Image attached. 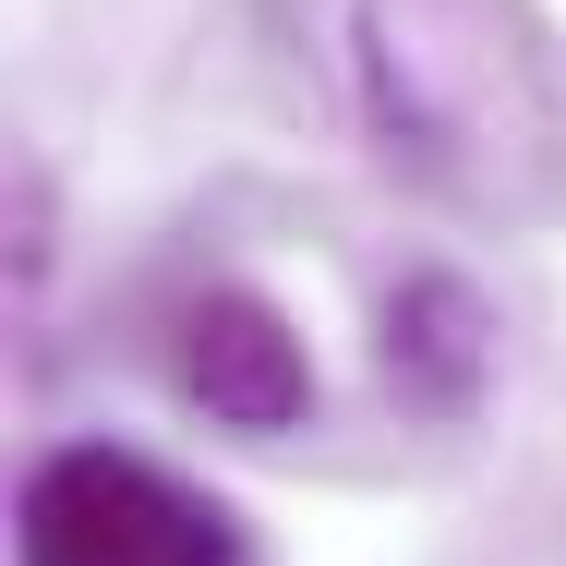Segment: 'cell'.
<instances>
[{
	"label": "cell",
	"mask_w": 566,
	"mask_h": 566,
	"mask_svg": "<svg viewBox=\"0 0 566 566\" xmlns=\"http://www.w3.org/2000/svg\"><path fill=\"white\" fill-rule=\"evenodd\" d=\"M386 374L422 398V410H470V386L494 374V326L470 302V277H410L386 302Z\"/></svg>",
	"instance_id": "cell-4"
},
{
	"label": "cell",
	"mask_w": 566,
	"mask_h": 566,
	"mask_svg": "<svg viewBox=\"0 0 566 566\" xmlns=\"http://www.w3.org/2000/svg\"><path fill=\"white\" fill-rule=\"evenodd\" d=\"M349 97L398 181L470 218L566 206V73L518 0H349Z\"/></svg>",
	"instance_id": "cell-1"
},
{
	"label": "cell",
	"mask_w": 566,
	"mask_h": 566,
	"mask_svg": "<svg viewBox=\"0 0 566 566\" xmlns=\"http://www.w3.org/2000/svg\"><path fill=\"white\" fill-rule=\"evenodd\" d=\"M12 566H253L241 518L145 447H49L12 494Z\"/></svg>",
	"instance_id": "cell-2"
},
{
	"label": "cell",
	"mask_w": 566,
	"mask_h": 566,
	"mask_svg": "<svg viewBox=\"0 0 566 566\" xmlns=\"http://www.w3.org/2000/svg\"><path fill=\"white\" fill-rule=\"evenodd\" d=\"M169 374H181L193 410H218L229 434H290L314 410V349H302V326L265 290H241V277H206L169 314Z\"/></svg>",
	"instance_id": "cell-3"
}]
</instances>
